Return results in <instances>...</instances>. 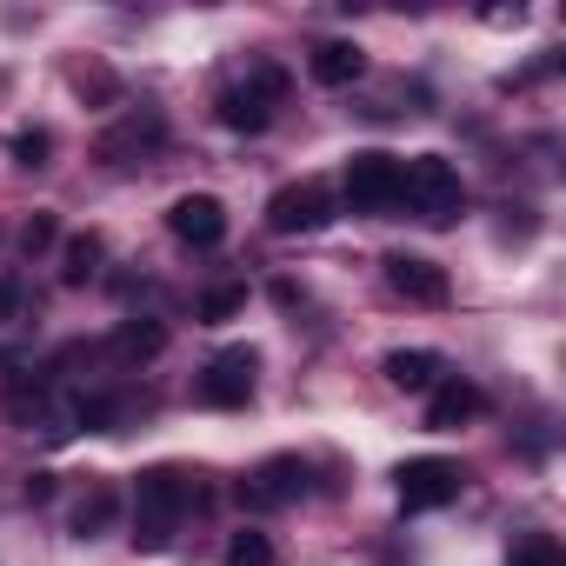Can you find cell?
<instances>
[{"label":"cell","mask_w":566,"mask_h":566,"mask_svg":"<svg viewBox=\"0 0 566 566\" xmlns=\"http://www.w3.org/2000/svg\"><path fill=\"white\" fill-rule=\"evenodd\" d=\"M394 486H400V513H440V506L460 500V467L440 460V453H420L394 473Z\"/></svg>","instance_id":"obj_6"},{"label":"cell","mask_w":566,"mask_h":566,"mask_svg":"<svg viewBox=\"0 0 566 566\" xmlns=\"http://www.w3.org/2000/svg\"><path fill=\"white\" fill-rule=\"evenodd\" d=\"M247 307V287H213L207 301H200V321H233Z\"/></svg>","instance_id":"obj_21"},{"label":"cell","mask_w":566,"mask_h":566,"mask_svg":"<svg viewBox=\"0 0 566 566\" xmlns=\"http://www.w3.org/2000/svg\"><path fill=\"white\" fill-rule=\"evenodd\" d=\"M227 566H273V539H266L260 526H240V533L227 539Z\"/></svg>","instance_id":"obj_18"},{"label":"cell","mask_w":566,"mask_h":566,"mask_svg":"<svg viewBox=\"0 0 566 566\" xmlns=\"http://www.w3.org/2000/svg\"><path fill=\"white\" fill-rule=\"evenodd\" d=\"M167 227H174V240H187V247H220V240H227V207H220L213 193H180V200L167 207Z\"/></svg>","instance_id":"obj_11"},{"label":"cell","mask_w":566,"mask_h":566,"mask_svg":"<svg viewBox=\"0 0 566 566\" xmlns=\"http://www.w3.org/2000/svg\"><path fill=\"white\" fill-rule=\"evenodd\" d=\"M334 213H340V200H334L327 180H294V187H280L266 200L273 233H321V227H334Z\"/></svg>","instance_id":"obj_5"},{"label":"cell","mask_w":566,"mask_h":566,"mask_svg":"<svg viewBox=\"0 0 566 566\" xmlns=\"http://www.w3.org/2000/svg\"><path fill=\"white\" fill-rule=\"evenodd\" d=\"M253 374H260V354L253 347H220L213 360H207V374H200V400L207 407H220V413H233V407H247L253 400Z\"/></svg>","instance_id":"obj_9"},{"label":"cell","mask_w":566,"mask_h":566,"mask_svg":"<svg viewBox=\"0 0 566 566\" xmlns=\"http://www.w3.org/2000/svg\"><path fill=\"white\" fill-rule=\"evenodd\" d=\"M480 407H486V394H480L473 380L447 374V380H440V387L427 394V427H433V433H460V427H467V420H473Z\"/></svg>","instance_id":"obj_12"},{"label":"cell","mask_w":566,"mask_h":566,"mask_svg":"<svg viewBox=\"0 0 566 566\" xmlns=\"http://www.w3.org/2000/svg\"><path fill=\"white\" fill-rule=\"evenodd\" d=\"M380 374H387L400 394H433V387L447 380V360H440L433 347H394V354L380 360Z\"/></svg>","instance_id":"obj_13"},{"label":"cell","mask_w":566,"mask_h":566,"mask_svg":"<svg viewBox=\"0 0 566 566\" xmlns=\"http://www.w3.org/2000/svg\"><path fill=\"white\" fill-rule=\"evenodd\" d=\"M307 74H314L321 87H354V81L367 74V54H360L354 41H321V48L307 54Z\"/></svg>","instance_id":"obj_14"},{"label":"cell","mask_w":566,"mask_h":566,"mask_svg":"<svg viewBox=\"0 0 566 566\" xmlns=\"http://www.w3.org/2000/svg\"><path fill=\"white\" fill-rule=\"evenodd\" d=\"M506 566H566V553H559L553 533H526V539L506 553Z\"/></svg>","instance_id":"obj_19"},{"label":"cell","mask_w":566,"mask_h":566,"mask_svg":"<svg viewBox=\"0 0 566 566\" xmlns=\"http://www.w3.org/2000/svg\"><path fill=\"white\" fill-rule=\"evenodd\" d=\"M387 287L413 307H447L453 301V280L447 266H433L427 253H387Z\"/></svg>","instance_id":"obj_10"},{"label":"cell","mask_w":566,"mask_h":566,"mask_svg":"<svg viewBox=\"0 0 566 566\" xmlns=\"http://www.w3.org/2000/svg\"><path fill=\"white\" fill-rule=\"evenodd\" d=\"M167 147V120L154 114V107H134V114H120L101 140H94V160L101 167H134V160H147V154H160Z\"/></svg>","instance_id":"obj_7"},{"label":"cell","mask_w":566,"mask_h":566,"mask_svg":"<svg viewBox=\"0 0 566 566\" xmlns=\"http://www.w3.org/2000/svg\"><path fill=\"white\" fill-rule=\"evenodd\" d=\"M114 513H120V493H114L107 480H94V486H87V500L74 506V539H101V533L114 526Z\"/></svg>","instance_id":"obj_16"},{"label":"cell","mask_w":566,"mask_h":566,"mask_svg":"<svg viewBox=\"0 0 566 566\" xmlns=\"http://www.w3.org/2000/svg\"><path fill=\"white\" fill-rule=\"evenodd\" d=\"M14 314H21V280L0 273V321H14Z\"/></svg>","instance_id":"obj_23"},{"label":"cell","mask_w":566,"mask_h":566,"mask_svg":"<svg viewBox=\"0 0 566 566\" xmlns=\"http://www.w3.org/2000/svg\"><path fill=\"white\" fill-rule=\"evenodd\" d=\"M340 193H347L354 213H394V207H400V154H380V147L347 154Z\"/></svg>","instance_id":"obj_4"},{"label":"cell","mask_w":566,"mask_h":566,"mask_svg":"<svg viewBox=\"0 0 566 566\" xmlns=\"http://www.w3.org/2000/svg\"><path fill=\"white\" fill-rule=\"evenodd\" d=\"M400 207L427 227H453L460 207H467V180L447 154H413L400 160Z\"/></svg>","instance_id":"obj_2"},{"label":"cell","mask_w":566,"mask_h":566,"mask_svg":"<svg viewBox=\"0 0 566 566\" xmlns=\"http://www.w3.org/2000/svg\"><path fill=\"white\" fill-rule=\"evenodd\" d=\"M160 354H167V327L160 321H120V334H114V360L120 367H147Z\"/></svg>","instance_id":"obj_15"},{"label":"cell","mask_w":566,"mask_h":566,"mask_svg":"<svg viewBox=\"0 0 566 566\" xmlns=\"http://www.w3.org/2000/svg\"><path fill=\"white\" fill-rule=\"evenodd\" d=\"M187 506H193V473H180V467H147V473L134 480V546H140V553H160V546L180 533Z\"/></svg>","instance_id":"obj_1"},{"label":"cell","mask_w":566,"mask_h":566,"mask_svg":"<svg viewBox=\"0 0 566 566\" xmlns=\"http://www.w3.org/2000/svg\"><path fill=\"white\" fill-rule=\"evenodd\" d=\"M101 253H107L101 233H74V240L61 247V280H67V287H87V280L101 273Z\"/></svg>","instance_id":"obj_17"},{"label":"cell","mask_w":566,"mask_h":566,"mask_svg":"<svg viewBox=\"0 0 566 566\" xmlns=\"http://www.w3.org/2000/svg\"><path fill=\"white\" fill-rule=\"evenodd\" d=\"M307 493V460L301 453H266L247 480H240V500L253 513H273V506H294Z\"/></svg>","instance_id":"obj_8"},{"label":"cell","mask_w":566,"mask_h":566,"mask_svg":"<svg viewBox=\"0 0 566 566\" xmlns=\"http://www.w3.org/2000/svg\"><path fill=\"white\" fill-rule=\"evenodd\" d=\"M14 160H21V167H48V160H54V134H48V127H21V134H14Z\"/></svg>","instance_id":"obj_20"},{"label":"cell","mask_w":566,"mask_h":566,"mask_svg":"<svg viewBox=\"0 0 566 566\" xmlns=\"http://www.w3.org/2000/svg\"><path fill=\"white\" fill-rule=\"evenodd\" d=\"M54 240H61V220H54V213H34V220L21 227V247H28V253H48Z\"/></svg>","instance_id":"obj_22"},{"label":"cell","mask_w":566,"mask_h":566,"mask_svg":"<svg viewBox=\"0 0 566 566\" xmlns=\"http://www.w3.org/2000/svg\"><path fill=\"white\" fill-rule=\"evenodd\" d=\"M280 101H287V67L260 61L247 81H227V87H220L213 114H220V127H233V134H266L273 114H280Z\"/></svg>","instance_id":"obj_3"}]
</instances>
